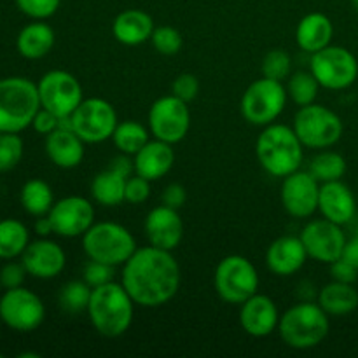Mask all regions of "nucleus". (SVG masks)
<instances>
[{"label": "nucleus", "instance_id": "obj_1", "mask_svg": "<svg viewBox=\"0 0 358 358\" xmlns=\"http://www.w3.org/2000/svg\"><path fill=\"white\" fill-rule=\"evenodd\" d=\"M121 283L136 306L161 308L180 289V264L170 250L154 245L138 247L122 264Z\"/></svg>", "mask_w": 358, "mask_h": 358}, {"label": "nucleus", "instance_id": "obj_2", "mask_svg": "<svg viewBox=\"0 0 358 358\" xmlns=\"http://www.w3.org/2000/svg\"><path fill=\"white\" fill-rule=\"evenodd\" d=\"M135 301L122 283L114 280L91 290L87 318L100 336L108 339L121 338L129 331L135 315Z\"/></svg>", "mask_w": 358, "mask_h": 358}, {"label": "nucleus", "instance_id": "obj_3", "mask_svg": "<svg viewBox=\"0 0 358 358\" xmlns=\"http://www.w3.org/2000/svg\"><path fill=\"white\" fill-rule=\"evenodd\" d=\"M255 156L268 175L283 178L301 170L304 159V145L292 126L273 122L262 128L255 142Z\"/></svg>", "mask_w": 358, "mask_h": 358}, {"label": "nucleus", "instance_id": "obj_4", "mask_svg": "<svg viewBox=\"0 0 358 358\" xmlns=\"http://www.w3.org/2000/svg\"><path fill=\"white\" fill-rule=\"evenodd\" d=\"M329 318L318 303H297L280 317L278 334L292 350L317 348L329 334Z\"/></svg>", "mask_w": 358, "mask_h": 358}, {"label": "nucleus", "instance_id": "obj_5", "mask_svg": "<svg viewBox=\"0 0 358 358\" xmlns=\"http://www.w3.org/2000/svg\"><path fill=\"white\" fill-rule=\"evenodd\" d=\"M38 108L37 83L27 77L0 79V133H21L30 128Z\"/></svg>", "mask_w": 358, "mask_h": 358}, {"label": "nucleus", "instance_id": "obj_6", "mask_svg": "<svg viewBox=\"0 0 358 358\" xmlns=\"http://www.w3.org/2000/svg\"><path fill=\"white\" fill-rule=\"evenodd\" d=\"M83 248L87 259L117 268L124 264L138 247L128 227L105 220V222H94L83 234Z\"/></svg>", "mask_w": 358, "mask_h": 358}, {"label": "nucleus", "instance_id": "obj_7", "mask_svg": "<svg viewBox=\"0 0 358 358\" xmlns=\"http://www.w3.org/2000/svg\"><path fill=\"white\" fill-rule=\"evenodd\" d=\"M213 287L224 303L240 306L259 290V273L254 262L245 255H227L220 259L213 273Z\"/></svg>", "mask_w": 358, "mask_h": 358}, {"label": "nucleus", "instance_id": "obj_8", "mask_svg": "<svg viewBox=\"0 0 358 358\" xmlns=\"http://www.w3.org/2000/svg\"><path fill=\"white\" fill-rule=\"evenodd\" d=\"M292 128L306 149H329L343 136V121L325 105L311 103L299 107L294 115Z\"/></svg>", "mask_w": 358, "mask_h": 358}, {"label": "nucleus", "instance_id": "obj_9", "mask_svg": "<svg viewBox=\"0 0 358 358\" xmlns=\"http://www.w3.org/2000/svg\"><path fill=\"white\" fill-rule=\"evenodd\" d=\"M287 100H289V94H287L285 84L262 76L245 90L240 110L245 121L264 128L276 122V119L285 110Z\"/></svg>", "mask_w": 358, "mask_h": 358}, {"label": "nucleus", "instance_id": "obj_10", "mask_svg": "<svg viewBox=\"0 0 358 358\" xmlns=\"http://www.w3.org/2000/svg\"><path fill=\"white\" fill-rule=\"evenodd\" d=\"M310 70L322 87L343 91L357 80L358 59L343 45L331 44L311 55Z\"/></svg>", "mask_w": 358, "mask_h": 358}, {"label": "nucleus", "instance_id": "obj_11", "mask_svg": "<svg viewBox=\"0 0 358 358\" xmlns=\"http://www.w3.org/2000/svg\"><path fill=\"white\" fill-rule=\"evenodd\" d=\"M72 129L84 143H101L110 140L117 126V112L103 98H84L70 115Z\"/></svg>", "mask_w": 358, "mask_h": 358}, {"label": "nucleus", "instance_id": "obj_12", "mask_svg": "<svg viewBox=\"0 0 358 358\" xmlns=\"http://www.w3.org/2000/svg\"><path fill=\"white\" fill-rule=\"evenodd\" d=\"M149 131L154 138L163 142H182L191 129V110L187 101L175 94H164L157 98L149 108Z\"/></svg>", "mask_w": 358, "mask_h": 358}, {"label": "nucleus", "instance_id": "obj_13", "mask_svg": "<svg viewBox=\"0 0 358 358\" xmlns=\"http://www.w3.org/2000/svg\"><path fill=\"white\" fill-rule=\"evenodd\" d=\"M0 320L16 332H31L45 320V306L41 297L23 285L9 289L0 297Z\"/></svg>", "mask_w": 358, "mask_h": 358}, {"label": "nucleus", "instance_id": "obj_14", "mask_svg": "<svg viewBox=\"0 0 358 358\" xmlns=\"http://www.w3.org/2000/svg\"><path fill=\"white\" fill-rule=\"evenodd\" d=\"M41 107L55 112L58 117L72 115L84 100L79 79L66 70H49L37 83Z\"/></svg>", "mask_w": 358, "mask_h": 358}, {"label": "nucleus", "instance_id": "obj_15", "mask_svg": "<svg viewBox=\"0 0 358 358\" xmlns=\"http://www.w3.org/2000/svg\"><path fill=\"white\" fill-rule=\"evenodd\" d=\"M299 238L306 248L308 257L324 262V264H332L334 261L341 259L346 245V234L343 233V226L331 222L324 217L310 220L303 227Z\"/></svg>", "mask_w": 358, "mask_h": 358}, {"label": "nucleus", "instance_id": "obj_16", "mask_svg": "<svg viewBox=\"0 0 358 358\" xmlns=\"http://www.w3.org/2000/svg\"><path fill=\"white\" fill-rule=\"evenodd\" d=\"M318 196L320 182L310 171L297 170L283 177L280 198L285 212L294 219H308L318 212Z\"/></svg>", "mask_w": 358, "mask_h": 358}, {"label": "nucleus", "instance_id": "obj_17", "mask_svg": "<svg viewBox=\"0 0 358 358\" xmlns=\"http://www.w3.org/2000/svg\"><path fill=\"white\" fill-rule=\"evenodd\" d=\"M55 234L79 238L94 224V206L83 196H66L55 201L48 213Z\"/></svg>", "mask_w": 358, "mask_h": 358}, {"label": "nucleus", "instance_id": "obj_18", "mask_svg": "<svg viewBox=\"0 0 358 358\" xmlns=\"http://www.w3.org/2000/svg\"><path fill=\"white\" fill-rule=\"evenodd\" d=\"M21 262L30 276L38 280H52L62 275L66 266V254L56 241L41 238L28 243L21 254Z\"/></svg>", "mask_w": 358, "mask_h": 358}, {"label": "nucleus", "instance_id": "obj_19", "mask_svg": "<svg viewBox=\"0 0 358 358\" xmlns=\"http://www.w3.org/2000/svg\"><path fill=\"white\" fill-rule=\"evenodd\" d=\"M143 229H145L149 245L163 248V250L173 252L175 248L180 247L182 238H184V222H182L180 213L163 203L147 213Z\"/></svg>", "mask_w": 358, "mask_h": 358}, {"label": "nucleus", "instance_id": "obj_20", "mask_svg": "<svg viewBox=\"0 0 358 358\" xmlns=\"http://www.w3.org/2000/svg\"><path fill=\"white\" fill-rule=\"evenodd\" d=\"M280 311L275 301L264 294H255L240 304V325L252 338H268L278 331Z\"/></svg>", "mask_w": 358, "mask_h": 358}, {"label": "nucleus", "instance_id": "obj_21", "mask_svg": "<svg viewBox=\"0 0 358 358\" xmlns=\"http://www.w3.org/2000/svg\"><path fill=\"white\" fill-rule=\"evenodd\" d=\"M357 210V198L345 182L334 180L320 184L318 212L324 219L339 224V226H345V224L352 222Z\"/></svg>", "mask_w": 358, "mask_h": 358}, {"label": "nucleus", "instance_id": "obj_22", "mask_svg": "<svg viewBox=\"0 0 358 358\" xmlns=\"http://www.w3.org/2000/svg\"><path fill=\"white\" fill-rule=\"evenodd\" d=\"M308 252L299 236H280L273 241L266 252L268 269L276 276H292L303 269L308 261Z\"/></svg>", "mask_w": 358, "mask_h": 358}, {"label": "nucleus", "instance_id": "obj_23", "mask_svg": "<svg viewBox=\"0 0 358 358\" xmlns=\"http://www.w3.org/2000/svg\"><path fill=\"white\" fill-rule=\"evenodd\" d=\"M135 173L145 177L147 180L156 182L166 177L175 164L173 145L163 140L152 138L133 156Z\"/></svg>", "mask_w": 358, "mask_h": 358}, {"label": "nucleus", "instance_id": "obj_24", "mask_svg": "<svg viewBox=\"0 0 358 358\" xmlns=\"http://www.w3.org/2000/svg\"><path fill=\"white\" fill-rule=\"evenodd\" d=\"M86 143L73 129L58 128L45 136V154L55 166L62 170L77 168L84 159Z\"/></svg>", "mask_w": 358, "mask_h": 358}, {"label": "nucleus", "instance_id": "obj_25", "mask_svg": "<svg viewBox=\"0 0 358 358\" xmlns=\"http://www.w3.org/2000/svg\"><path fill=\"white\" fill-rule=\"evenodd\" d=\"M154 28V20L149 13L142 9H126L115 16L112 35L122 45H140L150 41Z\"/></svg>", "mask_w": 358, "mask_h": 358}, {"label": "nucleus", "instance_id": "obj_26", "mask_svg": "<svg viewBox=\"0 0 358 358\" xmlns=\"http://www.w3.org/2000/svg\"><path fill=\"white\" fill-rule=\"evenodd\" d=\"M334 37V24L324 13H310L297 23L296 42L304 52L313 55L331 45Z\"/></svg>", "mask_w": 358, "mask_h": 358}, {"label": "nucleus", "instance_id": "obj_27", "mask_svg": "<svg viewBox=\"0 0 358 358\" xmlns=\"http://www.w3.org/2000/svg\"><path fill=\"white\" fill-rule=\"evenodd\" d=\"M55 42L56 35L52 27H49L44 21L34 20V23H28L17 34L16 49L23 58L41 59L51 52Z\"/></svg>", "mask_w": 358, "mask_h": 358}, {"label": "nucleus", "instance_id": "obj_28", "mask_svg": "<svg viewBox=\"0 0 358 358\" xmlns=\"http://www.w3.org/2000/svg\"><path fill=\"white\" fill-rule=\"evenodd\" d=\"M318 304L329 317H345L358 308V292L353 283L332 280L318 294Z\"/></svg>", "mask_w": 358, "mask_h": 358}, {"label": "nucleus", "instance_id": "obj_29", "mask_svg": "<svg viewBox=\"0 0 358 358\" xmlns=\"http://www.w3.org/2000/svg\"><path fill=\"white\" fill-rule=\"evenodd\" d=\"M128 177L108 166L91 180V198L101 206H119L124 203V187Z\"/></svg>", "mask_w": 358, "mask_h": 358}, {"label": "nucleus", "instance_id": "obj_30", "mask_svg": "<svg viewBox=\"0 0 358 358\" xmlns=\"http://www.w3.org/2000/svg\"><path fill=\"white\" fill-rule=\"evenodd\" d=\"M20 201L24 212L30 213L31 217H42L48 215L49 210L55 205V194L48 182L41 178H31L24 182L21 187Z\"/></svg>", "mask_w": 358, "mask_h": 358}, {"label": "nucleus", "instance_id": "obj_31", "mask_svg": "<svg viewBox=\"0 0 358 358\" xmlns=\"http://www.w3.org/2000/svg\"><path fill=\"white\" fill-rule=\"evenodd\" d=\"M28 243H30V231L21 220H0V259L13 261L21 257Z\"/></svg>", "mask_w": 358, "mask_h": 358}, {"label": "nucleus", "instance_id": "obj_32", "mask_svg": "<svg viewBox=\"0 0 358 358\" xmlns=\"http://www.w3.org/2000/svg\"><path fill=\"white\" fill-rule=\"evenodd\" d=\"M149 133L150 131L145 126L129 119V121L117 122L114 135H112V142L121 154L135 156L150 140Z\"/></svg>", "mask_w": 358, "mask_h": 358}, {"label": "nucleus", "instance_id": "obj_33", "mask_svg": "<svg viewBox=\"0 0 358 358\" xmlns=\"http://www.w3.org/2000/svg\"><path fill=\"white\" fill-rule=\"evenodd\" d=\"M346 170H348V164H346V159L341 154L334 152V150H322L320 154H317L311 159L308 171L320 184H325V182L341 180L345 177Z\"/></svg>", "mask_w": 358, "mask_h": 358}, {"label": "nucleus", "instance_id": "obj_34", "mask_svg": "<svg viewBox=\"0 0 358 358\" xmlns=\"http://www.w3.org/2000/svg\"><path fill=\"white\" fill-rule=\"evenodd\" d=\"M320 84L315 79V76L310 72H296L290 73L287 79L285 90L289 94V100H292L297 107H306V105L315 103L320 91Z\"/></svg>", "mask_w": 358, "mask_h": 358}, {"label": "nucleus", "instance_id": "obj_35", "mask_svg": "<svg viewBox=\"0 0 358 358\" xmlns=\"http://www.w3.org/2000/svg\"><path fill=\"white\" fill-rule=\"evenodd\" d=\"M91 290L93 289L84 280H73V282L65 283L59 290V308L70 315L83 313L90 304Z\"/></svg>", "mask_w": 358, "mask_h": 358}, {"label": "nucleus", "instance_id": "obj_36", "mask_svg": "<svg viewBox=\"0 0 358 358\" xmlns=\"http://www.w3.org/2000/svg\"><path fill=\"white\" fill-rule=\"evenodd\" d=\"M262 76L273 80H287L292 73V58L283 49H271L264 55L261 63Z\"/></svg>", "mask_w": 358, "mask_h": 358}, {"label": "nucleus", "instance_id": "obj_37", "mask_svg": "<svg viewBox=\"0 0 358 358\" xmlns=\"http://www.w3.org/2000/svg\"><path fill=\"white\" fill-rule=\"evenodd\" d=\"M23 138L20 133H0V171H10L23 157Z\"/></svg>", "mask_w": 358, "mask_h": 358}, {"label": "nucleus", "instance_id": "obj_38", "mask_svg": "<svg viewBox=\"0 0 358 358\" xmlns=\"http://www.w3.org/2000/svg\"><path fill=\"white\" fill-rule=\"evenodd\" d=\"M150 42H152L154 49L163 56L178 55V51L184 45V38H182L180 31L173 27H168V24L154 28Z\"/></svg>", "mask_w": 358, "mask_h": 358}, {"label": "nucleus", "instance_id": "obj_39", "mask_svg": "<svg viewBox=\"0 0 358 358\" xmlns=\"http://www.w3.org/2000/svg\"><path fill=\"white\" fill-rule=\"evenodd\" d=\"M16 7L31 20L44 21L58 13L62 0H14Z\"/></svg>", "mask_w": 358, "mask_h": 358}, {"label": "nucleus", "instance_id": "obj_40", "mask_svg": "<svg viewBox=\"0 0 358 358\" xmlns=\"http://www.w3.org/2000/svg\"><path fill=\"white\" fill-rule=\"evenodd\" d=\"M83 280L91 287V289L105 285V283H108L114 280V266L90 259V262L84 266Z\"/></svg>", "mask_w": 358, "mask_h": 358}, {"label": "nucleus", "instance_id": "obj_41", "mask_svg": "<svg viewBox=\"0 0 358 358\" xmlns=\"http://www.w3.org/2000/svg\"><path fill=\"white\" fill-rule=\"evenodd\" d=\"M150 196V180H147L145 177H140V175L133 173L131 177H128L124 187V201L129 205H142L149 199Z\"/></svg>", "mask_w": 358, "mask_h": 358}, {"label": "nucleus", "instance_id": "obj_42", "mask_svg": "<svg viewBox=\"0 0 358 358\" xmlns=\"http://www.w3.org/2000/svg\"><path fill=\"white\" fill-rule=\"evenodd\" d=\"M199 93V80L194 73H180L178 77H175V80L171 83V94H175L180 100L191 103Z\"/></svg>", "mask_w": 358, "mask_h": 358}, {"label": "nucleus", "instance_id": "obj_43", "mask_svg": "<svg viewBox=\"0 0 358 358\" xmlns=\"http://www.w3.org/2000/svg\"><path fill=\"white\" fill-rule=\"evenodd\" d=\"M27 269H24L23 262H6L0 268V287L3 290L16 289V287L23 285L24 278H27Z\"/></svg>", "mask_w": 358, "mask_h": 358}, {"label": "nucleus", "instance_id": "obj_44", "mask_svg": "<svg viewBox=\"0 0 358 358\" xmlns=\"http://www.w3.org/2000/svg\"><path fill=\"white\" fill-rule=\"evenodd\" d=\"M31 128H34L38 135L48 136L49 133H52L55 129L59 128V117L55 114V112L41 107L37 114H35L34 121H31Z\"/></svg>", "mask_w": 358, "mask_h": 358}, {"label": "nucleus", "instance_id": "obj_45", "mask_svg": "<svg viewBox=\"0 0 358 358\" xmlns=\"http://www.w3.org/2000/svg\"><path fill=\"white\" fill-rule=\"evenodd\" d=\"M331 266V276L334 282H341V283H355L358 278V269L353 264H350L348 261L345 259H338L334 261Z\"/></svg>", "mask_w": 358, "mask_h": 358}, {"label": "nucleus", "instance_id": "obj_46", "mask_svg": "<svg viewBox=\"0 0 358 358\" xmlns=\"http://www.w3.org/2000/svg\"><path fill=\"white\" fill-rule=\"evenodd\" d=\"M161 201H163V205L171 206L175 210H180L185 205V201H187V191H185L184 185L170 184L163 191Z\"/></svg>", "mask_w": 358, "mask_h": 358}, {"label": "nucleus", "instance_id": "obj_47", "mask_svg": "<svg viewBox=\"0 0 358 358\" xmlns=\"http://www.w3.org/2000/svg\"><path fill=\"white\" fill-rule=\"evenodd\" d=\"M110 168H114L115 171L122 173L124 177H131V175L135 173V163H133V159H129L128 154H121L119 157H115V159L112 161Z\"/></svg>", "mask_w": 358, "mask_h": 358}, {"label": "nucleus", "instance_id": "obj_48", "mask_svg": "<svg viewBox=\"0 0 358 358\" xmlns=\"http://www.w3.org/2000/svg\"><path fill=\"white\" fill-rule=\"evenodd\" d=\"M341 257L358 269V234L357 236L350 238V240H346L345 250H343Z\"/></svg>", "mask_w": 358, "mask_h": 358}, {"label": "nucleus", "instance_id": "obj_49", "mask_svg": "<svg viewBox=\"0 0 358 358\" xmlns=\"http://www.w3.org/2000/svg\"><path fill=\"white\" fill-rule=\"evenodd\" d=\"M34 229L41 238H48L49 234H55V231H52V224H51V220H49L48 215L37 217Z\"/></svg>", "mask_w": 358, "mask_h": 358}, {"label": "nucleus", "instance_id": "obj_50", "mask_svg": "<svg viewBox=\"0 0 358 358\" xmlns=\"http://www.w3.org/2000/svg\"><path fill=\"white\" fill-rule=\"evenodd\" d=\"M352 6H353V9H355V13L358 14V0H352Z\"/></svg>", "mask_w": 358, "mask_h": 358}, {"label": "nucleus", "instance_id": "obj_51", "mask_svg": "<svg viewBox=\"0 0 358 358\" xmlns=\"http://www.w3.org/2000/svg\"><path fill=\"white\" fill-rule=\"evenodd\" d=\"M0 327H2V320H0Z\"/></svg>", "mask_w": 358, "mask_h": 358}, {"label": "nucleus", "instance_id": "obj_52", "mask_svg": "<svg viewBox=\"0 0 358 358\" xmlns=\"http://www.w3.org/2000/svg\"><path fill=\"white\" fill-rule=\"evenodd\" d=\"M0 358H2V353H0Z\"/></svg>", "mask_w": 358, "mask_h": 358}, {"label": "nucleus", "instance_id": "obj_53", "mask_svg": "<svg viewBox=\"0 0 358 358\" xmlns=\"http://www.w3.org/2000/svg\"><path fill=\"white\" fill-rule=\"evenodd\" d=\"M357 205H358V198H357Z\"/></svg>", "mask_w": 358, "mask_h": 358}]
</instances>
